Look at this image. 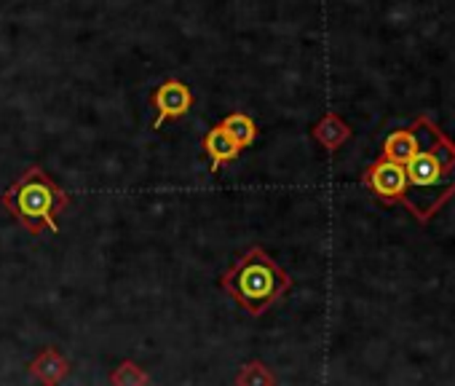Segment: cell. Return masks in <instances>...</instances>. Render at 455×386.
Wrapping results in <instances>:
<instances>
[{
	"label": "cell",
	"instance_id": "cell-7",
	"mask_svg": "<svg viewBox=\"0 0 455 386\" xmlns=\"http://www.w3.org/2000/svg\"><path fill=\"white\" fill-rule=\"evenodd\" d=\"M311 137L330 153H335L340 145H346L351 140V126L335 113V110H327L314 126H311Z\"/></svg>",
	"mask_w": 455,
	"mask_h": 386
},
{
	"label": "cell",
	"instance_id": "cell-10",
	"mask_svg": "<svg viewBox=\"0 0 455 386\" xmlns=\"http://www.w3.org/2000/svg\"><path fill=\"white\" fill-rule=\"evenodd\" d=\"M220 126H222V132L231 137L242 150L244 148H250L255 140H258V124L252 121V116H247V113H228L222 121H220Z\"/></svg>",
	"mask_w": 455,
	"mask_h": 386
},
{
	"label": "cell",
	"instance_id": "cell-9",
	"mask_svg": "<svg viewBox=\"0 0 455 386\" xmlns=\"http://www.w3.org/2000/svg\"><path fill=\"white\" fill-rule=\"evenodd\" d=\"M420 148V132H418V124H412L410 129H396L391 132L386 140H383V153L386 158L396 161V164H407Z\"/></svg>",
	"mask_w": 455,
	"mask_h": 386
},
{
	"label": "cell",
	"instance_id": "cell-4",
	"mask_svg": "<svg viewBox=\"0 0 455 386\" xmlns=\"http://www.w3.org/2000/svg\"><path fill=\"white\" fill-rule=\"evenodd\" d=\"M362 182L375 193V197L383 205H402L404 193H407V172L404 164H396L386 156H380L378 161H372L364 174Z\"/></svg>",
	"mask_w": 455,
	"mask_h": 386
},
{
	"label": "cell",
	"instance_id": "cell-11",
	"mask_svg": "<svg viewBox=\"0 0 455 386\" xmlns=\"http://www.w3.org/2000/svg\"><path fill=\"white\" fill-rule=\"evenodd\" d=\"M236 383H239V386H274V383H276V375L268 370L266 362L250 359L247 365H242V370H239V375H236Z\"/></svg>",
	"mask_w": 455,
	"mask_h": 386
},
{
	"label": "cell",
	"instance_id": "cell-1",
	"mask_svg": "<svg viewBox=\"0 0 455 386\" xmlns=\"http://www.w3.org/2000/svg\"><path fill=\"white\" fill-rule=\"evenodd\" d=\"M420 132L418 153L404 164V207L418 223H428L455 197V142L426 116L415 118Z\"/></svg>",
	"mask_w": 455,
	"mask_h": 386
},
{
	"label": "cell",
	"instance_id": "cell-5",
	"mask_svg": "<svg viewBox=\"0 0 455 386\" xmlns=\"http://www.w3.org/2000/svg\"><path fill=\"white\" fill-rule=\"evenodd\" d=\"M150 108L156 110V121H153V132H158L166 121L182 118L190 113L193 108V89L177 78H169L164 84H158L150 94Z\"/></svg>",
	"mask_w": 455,
	"mask_h": 386
},
{
	"label": "cell",
	"instance_id": "cell-2",
	"mask_svg": "<svg viewBox=\"0 0 455 386\" xmlns=\"http://www.w3.org/2000/svg\"><path fill=\"white\" fill-rule=\"evenodd\" d=\"M0 207L9 210L33 237H44L46 231L60 234V215L70 207V193L36 164L0 193Z\"/></svg>",
	"mask_w": 455,
	"mask_h": 386
},
{
	"label": "cell",
	"instance_id": "cell-3",
	"mask_svg": "<svg viewBox=\"0 0 455 386\" xmlns=\"http://www.w3.org/2000/svg\"><path fill=\"white\" fill-rule=\"evenodd\" d=\"M220 287L250 317H263L292 290V277L263 247H250L220 274Z\"/></svg>",
	"mask_w": 455,
	"mask_h": 386
},
{
	"label": "cell",
	"instance_id": "cell-6",
	"mask_svg": "<svg viewBox=\"0 0 455 386\" xmlns=\"http://www.w3.org/2000/svg\"><path fill=\"white\" fill-rule=\"evenodd\" d=\"M28 367H30L33 378H38L46 386H54L70 373V359L57 346H46Z\"/></svg>",
	"mask_w": 455,
	"mask_h": 386
},
{
	"label": "cell",
	"instance_id": "cell-8",
	"mask_svg": "<svg viewBox=\"0 0 455 386\" xmlns=\"http://www.w3.org/2000/svg\"><path fill=\"white\" fill-rule=\"evenodd\" d=\"M204 150H206V156H209V166H212V172L217 174V169L220 166H225V164H231V161H236L239 158V153H242V148L228 137L225 132H222V126L217 124V126H212L209 132H206V137H204Z\"/></svg>",
	"mask_w": 455,
	"mask_h": 386
},
{
	"label": "cell",
	"instance_id": "cell-12",
	"mask_svg": "<svg viewBox=\"0 0 455 386\" xmlns=\"http://www.w3.org/2000/svg\"><path fill=\"white\" fill-rule=\"evenodd\" d=\"M110 383L116 386H145L150 383V375L132 359H124L113 373H110Z\"/></svg>",
	"mask_w": 455,
	"mask_h": 386
}]
</instances>
